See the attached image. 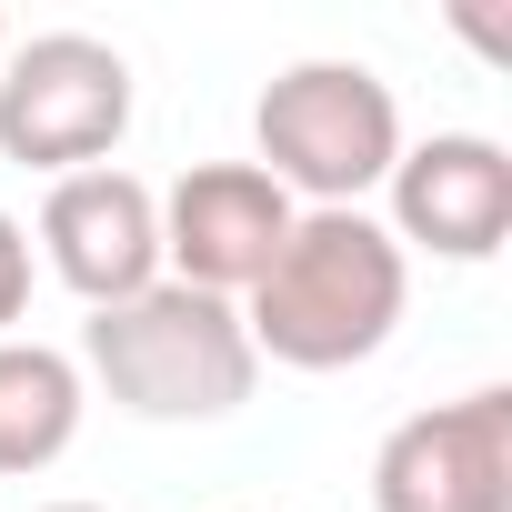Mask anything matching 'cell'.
Here are the masks:
<instances>
[{"label":"cell","mask_w":512,"mask_h":512,"mask_svg":"<svg viewBox=\"0 0 512 512\" xmlns=\"http://www.w3.org/2000/svg\"><path fill=\"white\" fill-rule=\"evenodd\" d=\"M81 382H101L131 422H221L251 402L262 352L241 332V302L151 282L81 322Z\"/></svg>","instance_id":"cell-2"},{"label":"cell","mask_w":512,"mask_h":512,"mask_svg":"<svg viewBox=\"0 0 512 512\" xmlns=\"http://www.w3.org/2000/svg\"><path fill=\"white\" fill-rule=\"evenodd\" d=\"M251 161L292 191V211H362L402 161V101L372 61H292L251 101Z\"/></svg>","instance_id":"cell-3"},{"label":"cell","mask_w":512,"mask_h":512,"mask_svg":"<svg viewBox=\"0 0 512 512\" xmlns=\"http://www.w3.org/2000/svg\"><path fill=\"white\" fill-rule=\"evenodd\" d=\"M372 512H512V382L402 412L372 452Z\"/></svg>","instance_id":"cell-5"},{"label":"cell","mask_w":512,"mask_h":512,"mask_svg":"<svg viewBox=\"0 0 512 512\" xmlns=\"http://www.w3.org/2000/svg\"><path fill=\"white\" fill-rule=\"evenodd\" d=\"M31 312V231L0 211V342H11V322Z\"/></svg>","instance_id":"cell-10"},{"label":"cell","mask_w":512,"mask_h":512,"mask_svg":"<svg viewBox=\"0 0 512 512\" xmlns=\"http://www.w3.org/2000/svg\"><path fill=\"white\" fill-rule=\"evenodd\" d=\"M91 382L51 342H0V472H51L81 442Z\"/></svg>","instance_id":"cell-9"},{"label":"cell","mask_w":512,"mask_h":512,"mask_svg":"<svg viewBox=\"0 0 512 512\" xmlns=\"http://www.w3.org/2000/svg\"><path fill=\"white\" fill-rule=\"evenodd\" d=\"M41 262H51L61 292H81L91 312L151 292V282H161V191H151L141 171H121V161L51 181V201H41Z\"/></svg>","instance_id":"cell-8"},{"label":"cell","mask_w":512,"mask_h":512,"mask_svg":"<svg viewBox=\"0 0 512 512\" xmlns=\"http://www.w3.org/2000/svg\"><path fill=\"white\" fill-rule=\"evenodd\" d=\"M0 51H11V31H0Z\"/></svg>","instance_id":"cell-12"},{"label":"cell","mask_w":512,"mask_h":512,"mask_svg":"<svg viewBox=\"0 0 512 512\" xmlns=\"http://www.w3.org/2000/svg\"><path fill=\"white\" fill-rule=\"evenodd\" d=\"M131 131V61L91 31H31L0 51V161L21 171H101Z\"/></svg>","instance_id":"cell-4"},{"label":"cell","mask_w":512,"mask_h":512,"mask_svg":"<svg viewBox=\"0 0 512 512\" xmlns=\"http://www.w3.org/2000/svg\"><path fill=\"white\" fill-rule=\"evenodd\" d=\"M412 262L372 211H302L272 272L241 292V332L282 372H352L402 332Z\"/></svg>","instance_id":"cell-1"},{"label":"cell","mask_w":512,"mask_h":512,"mask_svg":"<svg viewBox=\"0 0 512 512\" xmlns=\"http://www.w3.org/2000/svg\"><path fill=\"white\" fill-rule=\"evenodd\" d=\"M292 221L302 211H292V191L262 161H191L161 191V282L241 302L251 282L272 272V251L292 241Z\"/></svg>","instance_id":"cell-6"},{"label":"cell","mask_w":512,"mask_h":512,"mask_svg":"<svg viewBox=\"0 0 512 512\" xmlns=\"http://www.w3.org/2000/svg\"><path fill=\"white\" fill-rule=\"evenodd\" d=\"M392 241L402 262L432 251V262H492L502 231H512V151L492 131H432V141H402L392 161Z\"/></svg>","instance_id":"cell-7"},{"label":"cell","mask_w":512,"mask_h":512,"mask_svg":"<svg viewBox=\"0 0 512 512\" xmlns=\"http://www.w3.org/2000/svg\"><path fill=\"white\" fill-rule=\"evenodd\" d=\"M41 512H101V502H41Z\"/></svg>","instance_id":"cell-11"}]
</instances>
